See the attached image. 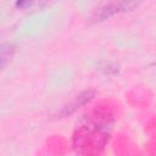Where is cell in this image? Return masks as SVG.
I'll return each mask as SVG.
<instances>
[{
	"mask_svg": "<svg viewBox=\"0 0 156 156\" xmlns=\"http://www.w3.org/2000/svg\"><path fill=\"white\" fill-rule=\"evenodd\" d=\"M91 96H93V93H90V91H85L84 94H82L80 96L77 98V100L74 101V104H72L69 107L65 108V113H71V112H73L78 106H80V105L85 104L87 101H89V100L91 99Z\"/></svg>",
	"mask_w": 156,
	"mask_h": 156,
	"instance_id": "cell-2",
	"label": "cell"
},
{
	"mask_svg": "<svg viewBox=\"0 0 156 156\" xmlns=\"http://www.w3.org/2000/svg\"><path fill=\"white\" fill-rule=\"evenodd\" d=\"M33 4V0H16V6L20 9H26Z\"/></svg>",
	"mask_w": 156,
	"mask_h": 156,
	"instance_id": "cell-3",
	"label": "cell"
},
{
	"mask_svg": "<svg viewBox=\"0 0 156 156\" xmlns=\"http://www.w3.org/2000/svg\"><path fill=\"white\" fill-rule=\"evenodd\" d=\"M136 5H138V0H116V1L106 5L105 7H102L100 10V12L96 15V18H99L98 21H102V20L108 18L116 13L129 11V10L134 9Z\"/></svg>",
	"mask_w": 156,
	"mask_h": 156,
	"instance_id": "cell-1",
	"label": "cell"
}]
</instances>
